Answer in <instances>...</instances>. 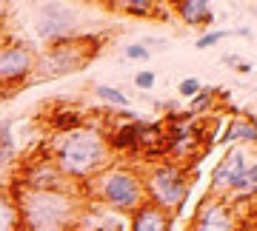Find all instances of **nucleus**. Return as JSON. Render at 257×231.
I'll return each mask as SVG.
<instances>
[{
    "instance_id": "obj_18",
    "label": "nucleus",
    "mask_w": 257,
    "mask_h": 231,
    "mask_svg": "<svg viewBox=\"0 0 257 231\" xmlns=\"http://www.w3.org/2000/svg\"><path fill=\"white\" fill-rule=\"evenodd\" d=\"M97 97L103 103H111V106H128V97L120 89H111V86H97Z\"/></svg>"
},
{
    "instance_id": "obj_12",
    "label": "nucleus",
    "mask_w": 257,
    "mask_h": 231,
    "mask_svg": "<svg viewBox=\"0 0 257 231\" xmlns=\"http://www.w3.org/2000/svg\"><path fill=\"white\" fill-rule=\"evenodd\" d=\"M0 231H20V211L15 197L0 191Z\"/></svg>"
},
{
    "instance_id": "obj_11",
    "label": "nucleus",
    "mask_w": 257,
    "mask_h": 231,
    "mask_svg": "<svg viewBox=\"0 0 257 231\" xmlns=\"http://www.w3.org/2000/svg\"><path fill=\"white\" fill-rule=\"evenodd\" d=\"M175 9L189 26H203V23H209L214 18L211 3H206V0H183V3H177Z\"/></svg>"
},
{
    "instance_id": "obj_7",
    "label": "nucleus",
    "mask_w": 257,
    "mask_h": 231,
    "mask_svg": "<svg viewBox=\"0 0 257 231\" xmlns=\"http://www.w3.org/2000/svg\"><path fill=\"white\" fill-rule=\"evenodd\" d=\"M246 148L240 146H231L229 154L220 160V166L214 168V180H211V185H214V191H220V188H229V191H234V194H240V188H243V180H246Z\"/></svg>"
},
{
    "instance_id": "obj_25",
    "label": "nucleus",
    "mask_w": 257,
    "mask_h": 231,
    "mask_svg": "<svg viewBox=\"0 0 257 231\" xmlns=\"http://www.w3.org/2000/svg\"><path fill=\"white\" fill-rule=\"evenodd\" d=\"M254 15H257V9H254Z\"/></svg>"
},
{
    "instance_id": "obj_17",
    "label": "nucleus",
    "mask_w": 257,
    "mask_h": 231,
    "mask_svg": "<svg viewBox=\"0 0 257 231\" xmlns=\"http://www.w3.org/2000/svg\"><path fill=\"white\" fill-rule=\"evenodd\" d=\"M114 6L128 12V15H152L155 12V3L152 0H123V3H114Z\"/></svg>"
},
{
    "instance_id": "obj_23",
    "label": "nucleus",
    "mask_w": 257,
    "mask_h": 231,
    "mask_svg": "<svg viewBox=\"0 0 257 231\" xmlns=\"http://www.w3.org/2000/svg\"><path fill=\"white\" fill-rule=\"evenodd\" d=\"M211 106V92H206V89H200V92L192 97V111L197 114V111H203V109H209Z\"/></svg>"
},
{
    "instance_id": "obj_1",
    "label": "nucleus",
    "mask_w": 257,
    "mask_h": 231,
    "mask_svg": "<svg viewBox=\"0 0 257 231\" xmlns=\"http://www.w3.org/2000/svg\"><path fill=\"white\" fill-rule=\"evenodd\" d=\"M52 151H55V166L63 177L89 180V177L100 174V166L109 157V143L100 131L80 126L74 131L57 134Z\"/></svg>"
},
{
    "instance_id": "obj_4",
    "label": "nucleus",
    "mask_w": 257,
    "mask_h": 231,
    "mask_svg": "<svg viewBox=\"0 0 257 231\" xmlns=\"http://www.w3.org/2000/svg\"><path fill=\"white\" fill-rule=\"evenodd\" d=\"M143 194H149L152 205H157L160 211H172L180 208L186 200V174L183 168H177L175 163H160L149 171L146 183H143Z\"/></svg>"
},
{
    "instance_id": "obj_20",
    "label": "nucleus",
    "mask_w": 257,
    "mask_h": 231,
    "mask_svg": "<svg viewBox=\"0 0 257 231\" xmlns=\"http://www.w3.org/2000/svg\"><path fill=\"white\" fill-rule=\"evenodd\" d=\"M177 92H180V97H189V100H192L194 94L200 92V80H197V77H186V80H180Z\"/></svg>"
},
{
    "instance_id": "obj_10",
    "label": "nucleus",
    "mask_w": 257,
    "mask_h": 231,
    "mask_svg": "<svg viewBox=\"0 0 257 231\" xmlns=\"http://www.w3.org/2000/svg\"><path fill=\"white\" fill-rule=\"evenodd\" d=\"M172 228V220H169V214L160 211L157 205L152 203H143L138 211L132 214V225L128 231H169Z\"/></svg>"
},
{
    "instance_id": "obj_3",
    "label": "nucleus",
    "mask_w": 257,
    "mask_h": 231,
    "mask_svg": "<svg viewBox=\"0 0 257 231\" xmlns=\"http://www.w3.org/2000/svg\"><path fill=\"white\" fill-rule=\"evenodd\" d=\"M94 191L106 205L117 211H138L143 205V183L128 168H106L94 174Z\"/></svg>"
},
{
    "instance_id": "obj_13",
    "label": "nucleus",
    "mask_w": 257,
    "mask_h": 231,
    "mask_svg": "<svg viewBox=\"0 0 257 231\" xmlns=\"http://www.w3.org/2000/svg\"><path fill=\"white\" fill-rule=\"evenodd\" d=\"M138 143H140V120L135 123H123L111 140V146L120 148V151H138Z\"/></svg>"
},
{
    "instance_id": "obj_19",
    "label": "nucleus",
    "mask_w": 257,
    "mask_h": 231,
    "mask_svg": "<svg viewBox=\"0 0 257 231\" xmlns=\"http://www.w3.org/2000/svg\"><path fill=\"white\" fill-rule=\"evenodd\" d=\"M257 194V163L246 168V180H243V188H240L237 197H254Z\"/></svg>"
},
{
    "instance_id": "obj_5",
    "label": "nucleus",
    "mask_w": 257,
    "mask_h": 231,
    "mask_svg": "<svg viewBox=\"0 0 257 231\" xmlns=\"http://www.w3.org/2000/svg\"><path fill=\"white\" fill-rule=\"evenodd\" d=\"M89 60V55L80 49V40L77 37H60L55 40V46L43 52L40 60H35V66H40V72L43 74H63V72H72L77 66H83Z\"/></svg>"
},
{
    "instance_id": "obj_6",
    "label": "nucleus",
    "mask_w": 257,
    "mask_h": 231,
    "mask_svg": "<svg viewBox=\"0 0 257 231\" xmlns=\"http://www.w3.org/2000/svg\"><path fill=\"white\" fill-rule=\"evenodd\" d=\"M35 69V55L23 43H3L0 46V86L23 83Z\"/></svg>"
},
{
    "instance_id": "obj_22",
    "label": "nucleus",
    "mask_w": 257,
    "mask_h": 231,
    "mask_svg": "<svg viewBox=\"0 0 257 231\" xmlns=\"http://www.w3.org/2000/svg\"><path fill=\"white\" fill-rule=\"evenodd\" d=\"M126 57H128V60H149L152 52H149L143 43H128V46H126Z\"/></svg>"
},
{
    "instance_id": "obj_21",
    "label": "nucleus",
    "mask_w": 257,
    "mask_h": 231,
    "mask_svg": "<svg viewBox=\"0 0 257 231\" xmlns=\"http://www.w3.org/2000/svg\"><path fill=\"white\" fill-rule=\"evenodd\" d=\"M231 32H209V35H200L197 37V49H209L214 46V43H220L223 37H229Z\"/></svg>"
},
{
    "instance_id": "obj_8",
    "label": "nucleus",
    "mask_w": 257,
    "mask_h": 231,
    "mask_svg": "<svg viewBox=\"0 0 257 231\" xmlns=\"http://www.w3.org/2000/svg\"><path fill=\"white\" fill-rule=\"evenodd\" d=\"M74 12L72 6H63V3H43L40 6V20H37V35L40 37H66V32H72L74 26Z\"/></svg>"
},
{
    "instance_id": "obj_24",
    "label": "nucleus",
    "mask_w": 257,
    "mask_h": 231,
    "mask_svg": "<svg viewBox=\"0 0 257 231\" xmlns=\"http://www.w3.org/2000/svg\"><path fill=\"white\" fill-rule=\"evenodd\" d=\"M155 72H138L135 74V86H138V89H152V86H155Z\"/></svg>"
},
{
    "instance_id": "obj_15",
    "label": "nucleus",
    "mask_w": 257,
    "mask_h": 231,
    "mask_svg": "<svg viewBox=\"0 0 257 231\" xmlns=\"http://www.w3.org/2000/svg\"><path fill=\"white\" fill-rule=\"evenodd\" d=\"M243 140V143H257V129L251 120H234L231 123L229 134H226V140Z\"/></svg>"
},
{
    "instance_id": "obj_16",
    "label": "nucleus",
    "mask_w": 257,
    "mask_h": 231,
    "mask_svg": "<svg viewBox=\"0 0 257 231\" xmlns=\"http://www.w3.org/2000/svg\"><path fill=\"white\" fill-rule=\"evenodd\" d=\"M15 157V137H12V123H0V163H9Z\"/></svg>"
},
{
    "instance_id": "obj_14",
    "label": "nucleus",
    "mask_w": 257,
    "mask_h": 231,
    "mask_svg": "<svg viewBox=\"0 0 257 231\" xmlns=\"http://www.w3.org/2000/svg\"><path fill=\"white\" fill-rule=\"evenodd\" d=\"M52 126L57 129V134H66V131H74L83 126V117L80 111H55V117H52Z\"/></svg>"
},
{
    "instance_id": "obj_2",
    "label": "nucleus",
    "mask_w": 257,
    "mask_h": 231,
    "mask_svg": "<svg viewBox=\"0 0 257 231\" xmlns=\"http://www.w3.org/2000/svg\"><path fill=\"white\" fill-rule=\"evenodd\" d=\"M20 211V231H66L74 220V197L66 188L57 191H35L23 188L15 194Z\"/></svg>"
},
{
    "instance_id": "obj_9",
    "label": "nucleus",
    "mask_w": 257,
    "mask_h": 231,
    "mask_svg": "<svg viewBox=\"0 0 257 231\" xmlns=\"http://www.w3.org/2000/svg\"><path fill=\"white\" fill-rule=\"evenodd\" d=\"M192 231H234V220H231V211L220 200H206L197 211V220H194Z\"/></svg>"
}]
</instances>
